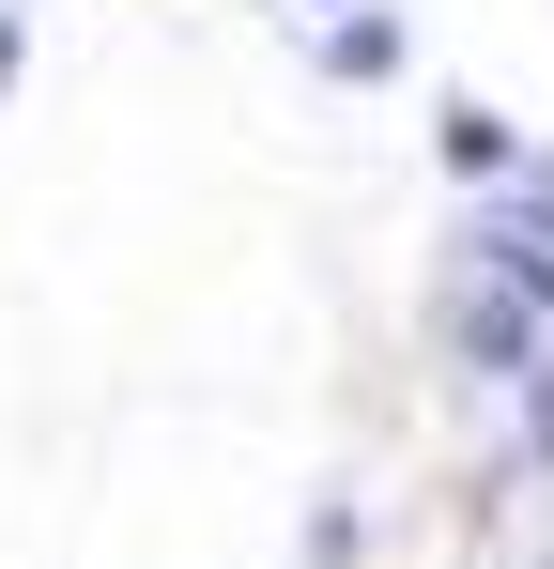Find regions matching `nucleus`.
Here are the masks:
<instances>
[{
	"label": "nucleus",
	"mask_w": 554,
	"mask_h": 569,
	"mask_svg": "<svg viewBox=\"0 0 554 569\" xmlns=\"http://www.w3.org/2000/svg\"><path fill=\"white\" fill-rule=\"evenodd\" d=\"M540 355H554V339H540L524 292H462V370H477V385H524Z\"/></svg>",
	"instance_id": "f257e3e1"
},
{
	"label": "nucleus",
	"mask_w": 554,
	"mask_h": 569,
	"mask_svg": "<svg viewBox=\"0 0 554 569\" xmlns=\"http://www.w3.org/2000/svg\"><path fill=\"white\" fill-rule=\"evenodd\" d=\"M477 247H493V292L554 308V200H508V216H477Z\"/></svg>",
	"instance_id": "f03ea898"
},
{
	"label": "nucleus",
	"mask_w": 554,
	"mask_h": 569,
	"mask_svg": "<svg viewBox=\"0 0 554 569\" xmlns=\"http://www.w3.org/2000/svg\"><path fill=\"white\" fill-rule=\"evenodd\" d=\"M447 170H462V186H508V170H524V139H508L493 108H447Z\"/></svg>",
	"instance_id": "7ed1b4c3"
},
{
	"label": "nucleus",
	"mask_w": 554,
	"mask_h": 569,
	"mask_svg": "<svg viewBox=\"0 0 554 569\" xmlns=\"http://www.w3.org/2000/svg\"><path fill=\"white\" fill-rule=\"evenodd\" d=\"M324 62H339V78H385V62H400V31H385V16H339V31H324Z\"/></svg>",
	"instance_id": "20e7f679"
},
{
	"label": "nucleus",
	"mask_w": 554,
	"mask_h": 569,
	"mask_svg": "<svg viewBox=\"0 0 554 569\" xmlns=\"http://www.w3.org/2000/svg\"><path fill=\"white\" fill-rule=\"evenodd\" d=\"M524 462L554 477V355H540V370H524Z\"/></svg>",
	"instance_id": "39448f33"
},
{
	"label": "nucleus",
	"mask_w": 554,
	"mask_h": 569,
	"mask_svg": "<svg viewBox=\"0 0 554 569\" xmlns=\"http://www.w3.org/2000/svg\"><path fill=\"white\" fill-rule=\"evenodd\" d=\"M16 47H31V31H16V16H0V78H16Z\"/></svg>",
	"instance_id": "423d86ee"
}]
</instances>
